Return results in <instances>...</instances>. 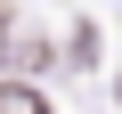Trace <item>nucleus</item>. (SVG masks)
Listing matches in <instances>:
<instances>
[{"label": "nucleus", "mask_w": 122, "mask_h": 114, "mask_svg": "<svg viewBox=\"0 0 122 114\" xmlns=\"http://www.w3.org/2000/svg\"><path fill=\"white\" fill-rule=\"evenodd\" d=\"M0 114H49V106H41V90H25V82H8V90H0Z\"/></svg>", "instance_id": "obj_1"}, {"label": "nucleus", "mask_w": 122, "mask_h": 114, "mask_svg": "<svg viewBox=\"0 0 122 114\" xmlns=\"http://www.w3.org/2000/svg\"><path fill=\"white\" fill-rule=\"evenodd\" d=\"M0 33H8V16H0Z\"/></svg>", "instance_id": "obj_2"}]
</instances>
